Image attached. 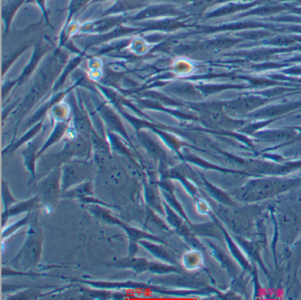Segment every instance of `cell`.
Segmentation results:
<instances>
[{"mask_svg": "<svg viewBox=\"0 0 301 300\" xmlns=\"http://www.w3.org/2000/svg\"><path fill=\"white\" fill-rule=\"evenodd\" d=\"M44 238L37 222L29 228L24 245L11 260L12 266L18 270H30L39 263L43 252Z\"/></svg>", "mask_w": 301, "mask_h": 300, "instance_id": "6da1fadb", "label": "cell"}, {"mask_svg": "<svg viewBox=\"0 0 301 300\" xmlns=\"http://www.w3.org/2000/svg\"><path fill=\"white\" fill-rule=\"evenodd\" d=\"M73 282L82 283L89 286L91 288L97 289H142L149 290L150 292L156 293L157 295L163 296H182L187 295V291L176 290L164 286L157 285L150 282H134V281H124V282H109V281H94V280H81L74 279Z\"/></svg>", "mask_w": 301, "mask_h": 300, "instance_id": "7a4b0ae2", "label": "cell"}, {"mask_svg": "<svg viewBox=\"0 0 301 300\" xmlns=\"http://www.w3.org/2000/svg\"><path fill=\"white\" fill-rule=\"evenodd\" d=\"M37 195L40 198L42 206L51 212L61 196V170L55 169L37 184Z\"/></svg>", "mask_w": 301, "mask_h": 300, "instance_id": "3957f363", "label": "cell"}, {"mask_svg": "<svg viewBox=\"0 0 301 300\" xmlns=\"http://www.w3.org/2000/svg\"><path fill=\"white\" fill-rule=\"evenodd\" d=\"M88 169L79 164H67L61 169L62 193L78 184L86 182Z\"/></svg>", "mask_w": 301, "mask_h": 300, "instance_id": "277c9868", "label": "cell"}, {"mask_svg": "<svg viewBox=\"0 0 301 300\" xmlns=\"http://www.w3.org/2000/svg\"><path fill=\"white\" fill-rule=\"evenodd\" d=\"M119 227L121 228L126 232L127 238H128V241H129L128 256L129 257L136 256V253L138 252L139 242L141 240H149V241L156 242V243L167 245L166 242L163 241V239L159 237H156V236L145 232L142 230H139L137 228L131 227L128 224L125 223L121 220L119 224Z\"/></svg>", "mask_w": 301, "mask_h": 300, "instance_id": "5b68a950", "label": "cell"}, {"mask_svg": "<svg viewBox=\"0 0 301 300\" xmlns=\"http://www.w3.org/2000/svg\"><path fill=\"white\" fill-rule=\"evenodd\" d=\"M148 282L168 288H197L199 282L189 275H182V273H174L169 275H157Z\"/></svg>", "mask_w": 301, "mask_h": 300, "instance_id": "8992f818", "label": "cell"}, {"mask_svg": "<svg viewBox=\"0 0 301 300\" xmlns=\"http://www.w3.org/2000/svg\"><path fill=\"white\" fill-rule=\"evenodd\" d=\"M289 184L282 183L278 180H264L261 182L251 184L247 190H245L243 198H265L269 195L272 194L276 190H279V187H287Z\"/></svg>", "mask_w": 301, "mask_h": 300, "instance_id": "52a82bcc", "label": "cell"}, {"mask_svg": "<svg viewBox=\"0 0 301 300\" xmlns=\"http://www.w3.org/2000/svg\"><path fill=\"white\" fill-rule=\"evenodd\" d=\"M139 245H142L144 249L147 250L149 253H151L156 259L164 262V263L171 264L177 266L178 261L176 260L174 255L167 248V245L160 244L156 242L149 241V240H141Z\"/></svg>", "mask_w": 301, "mask_h": 300, "instance_id": "ba28073f", "label": "cell"}, {"mask_svg": "<svg viewBox=\"0 0 301 300\" xmlns=\"http://www.w3.org/2000/svg\"><path fill=\"white\" fill-rule=\"evenodd\" d=\"M42 206L40 198L38 195L25 201L17 202L12 205L10 208L2 212V225L5 227V224L8 221L10 217L17 216L23 212H31L33 210L40 208Z\"/></svg>", "mask_w": 301, "mask_h": 300, "instance_id": "9c48e42d", "label": "cell"}, {"mask_svg": "<svg viewBox=\"0 0 301 300\" xmlns=\"http://www.w3.org/2000/svg\"><path fill=\"white\" fill-rule=\"evenodd\" d=\"M157 185L153 184L152 182L146 183L143 182V191H144V199L149 208L159 213L161 215L165 216V210L163 206V199L160 197V191L157 190Z\"/></svg>", "mask_w": 301, "mask_h": 300, "instance_id": "30bf717a", "label": "cell"}, {"mask_svg": "<svg viewBox=\"0 0 301 300\" xmlns=\"http://www.w3.org/2000/svg\"><path fill=\"white\" fill-rule=\"evenodd\" d=\"M149 260L144 258L127 256V258L115 260L111 266L120 269H129L134 271L135 274H143L149 271Z\"/></svg>", "mask_w": 301, "mask_h": 300, "instance_id": "8fae6325", "label": "cell"}, {"mask_svg": "<svg viewBox=\"0 0 301 300\" xmlns=\"http://www.w3.org/2000/svg\"><path fill=\"white\" fill-rule=\"evenodd\" d=\"M93 195V186L91 182H84L78 184L76 186L71 188L62 193V198H80L83 197H88Z\"/></svg>", "mask_w": 301, "mask_h": 300, "instance_id": "7c38bea8", "label": "cell"}, {"mask_svg": "<svg viewBox=\"0 0 301 300\" xmlns=\"http://www.w3.org/2000/svg\"><path fill=\"white\" fill-rule=\"evenodd\" d=\"M149 272L156 275H169V274H174V273H182L180 268L177 266L171 265V264L164 263V262H156V261H150L149 262Z\"/></svg>", "mask_w": 301, "mask_h": 300, "instance_id": "4fadbf2b", "label": "cell"}, {"mask_svg": "<svg viewBox=\"0 0 301 300\" xmlns=\"http://www.w3.org/2000/svg\"><path fill=\"white\" fill-rule=\"evenodd\" d=\"M30 216H31L30 212H27V214L21 220H17L15 223L11 224L7 228L4 227L3 231H2V240H3V242H5L6 239H8L10 237H12L15 233H16L20 229H22V228L26 226L27 224H29Z\"/></svg>", "mask_w": 301, "mask_h": 300, "instance_id": "5bb4252c", "label": "cell"}, {"mask_svg": "<svg viewBox=\"0 0 301 300\" xmlns=\"http://www.w3.org/2000/svg\"><path fill=\"white\" fill-rule=\"evenodd\" d=\"M163 206L165 210V218H166L168 223L171 225V227L174 228L175 230H178V228L181 227L184 225L181 217L177 214L173 209L171 208L170 205L167 204L166 202L163 200Z\"/></svg>", "mask_w": 301, "mask_h": 300, "instance_id": "9a60e30c", "label": "cell"}, {"mask_svg": "<svg viewBox=\"0 0 301 300\" xmlns=\"http://www.w3.org/2000/svg\"><path fill=\"white\" fill-rule=\"evenodd\" d=\"M2 199H3V204H4V210L3 211H7L11 207L12 205L18 202L13 197V195H12L10 190H9L8 183H6L4 180L2 182Z\"/></svg>", "mask_w": 301, "mask_h": 300, "instance_id": "2e32d148", "label": "cell"}, {"mask_svg": "<svg viewBox=\"0 0 301 300\" xmlns=\"http://www.w3.org/2000/svg\"><path fill=\"white\" fill-rule=\"evenodd\" d=\"M143 142H144V145L147 148V150L149 151V154H151L153 157L156 158V159H161V160L164 161L165 157L162 156L163 155V151L158 148L156 143H154L151 140L149 139V138L143 140Z\"/></svg>", "mask_w": 301, "mask_h": 300, "instance_id": "e0dca14e", "label": "cell"}, {"mask_svg": "<svg viewBox=\"0 0 301 300\" xmlns=\"http://www.w3.org/2000/svg\"><path fill=\"white\" fill-rule=\"evenodd\" d=\"M104 117H105L106 121H107V123H108L111 128H114V129L120 131V133H124L123 128L121 127L120 121L118 120V118L113 113L106 111V112L104 113Z\"/></svg>", "mask_w": 301, "mask_h": 300, "instance_id": "ac0fdd59", "label": "cell"}, {"mask_svg": "<svg viewBox=\"0 0 301 300\" xmlns=\"http://www.w3.org/2000/svg\"><path fill=\"white\" fill-rule=\"evenodd\" d=\"M183 263L185 265V268L192 269L199 265V256L198 253H186L183 258Z\"/></svg>", "mask_w": 301, "mask_h": 300, "instance_id": "d6986e66", "label": "cell"}, {"mask_svg": "<svg viewBox=\"0 0 301 300\" xmlns=\"http://www.w3.org/2000/svg\"><path fill=\"white\" fill-rule=\"evenodd\" d=\"M64 128H65V127H64V125H58V127H57L56 129H55V131L53 132V134H52V135H51V138L48 140L46 145L44 146V148L43 149V150L41 151L40 153H42L43 151L45 150V148H47L49 145H51V144H52V143H55V142H56V141H57V140H58V138L61 136L62 133H63V130L65 129Z\"/></svg>", "mask_w": 301, "mask_h": 300, "instance_id": "ffe728a7", "label": "cell"}]
</instances>
